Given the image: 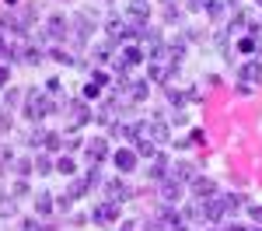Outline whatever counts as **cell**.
<instances>
[{
  "instance_id": "21",
  "label": "cell",
  "mask_w": 262,
  "mask_h": 231,
  "mask_svg": "<svg viewBox=\"0 0 262 231\" xmlns=\"http://www.w3.org/2000/svg\"><path fill=\"white\" fill-rule=\"evenodd\" d=\"M88 179H74V182H70V189H67V193H70V196H74V200H81V196H88Z\"/></svg>"
},
{
  "instance_id": "4",
  "label": "cell",
  "mask_w": 262,
  "mask_h": 231,
  "mask_svg": "<svg viewBox=\"0 0 262 231\" xmlns=\"http://www.w3.org/2000/svg\"><path fill=\"white\" fill-rule=\"evenodd\" d=\"M182 193H185V182H179L175 175H164L161 182H158V196H161V203H179Z\"/></svg>"
},
{
  "instance_id": "5",
  "label": "cell",
  "mask_w": 262,
  "mask_h": 231,
  "mask_svg": "<svg viewBox=\"0 0 262 231\" xmlns=\"http://www.w3.org/2000/svg\"><path fill=\"white\" fill-rule=\"evenodd\" d=\"M133 35H137V32H133V25H129V21H122V18L108 21V42H112V46H119V42L126 46Z\"/></svg>"
},
{
  "instance_id": "30",
  "label": "cell",
  "mask_w": 262,
  "mask_h": 231,
  "mask_svg": "<svg viewBox=\"0 0 262 231\" xmlns=\"http://www.w3.org/2000/svg\"><path fill=\"white\" fill-rule=\"evenodd\" d=\"M11 60H14V46H7L4 32H0V63H11Z\"/></svg>"
},
{
  "instance_id": "16",
  "label": "cell",
  "mask_w": 262,
  "mask_h": 231,
  "mask_svg": "<svg viewBox=\"0 0 262 231\" xmlns=\"http://www.w3.org/2000/svg\"><path fill=\"white\" fill-rule=\"evenodd\" d=\"M147 175H150V179H154V182H161L164 175H168V158H164L161 151H158V154H154V158H150V172H147Z\"/></svg>"
},
{
  "instance_id": "49",
  "label": "cell",
  "mask_w": 262,
  "mask_h": 231,
  "mask_svg": "<svg viewBox=\"0 0 262 231\" xmlns=\"http://www.w3.org/2000/svg\"><path fill=\"white\" fill-rule=\"evenodd\" d=\"M7 130H11V116H7V112H0V133H7Z\"/></svg>"
},
{
  "instance_id": "36",
  "label": "cell",
  "mask_w": 262,
  "mask_h": 231,
  "mask_svg": "<svg viewBox=\"0 0 262 231\" xmlns=\"http://www.w3.org/2000/svg\"><path fill=\"white\" fill-rule=\"evenodd\" d=\"M206 14H210V18L217 21V18L224 14V4H221V0H210V4H206Z\"/></svg>"
},
{
  "instance_id": "38",
  "label": "cell",
  "mask_w": 262,
  "mask_h": 231,
  "mask_svg": "<svg viewBox=\"0 0 262 231\" xmlns=\"http://www.w3.org/2000/svg\"><path fill=\"white\" fill-rule=\"evenodd\" d=\"M238 49H242V53H255V39H252V35L238 39Z\"/></svg>"
},
{
  "instance_id": "1",
  "label": "cell",
  "mask_w": 262,
  "mask_h": 231,
  "mask_svg": "<svg viewBox=\"0 0 262 231\" xmlns=\"http://www.w3.org/2000/svg\"><path fill=\"white\" fill-rule=\"evenodd\" d=\"M53 109H56V105H53V98H49V95H42L39 88H32V91L25 95V116H28L32 123H39L42 116H49Z\"/></svg>"
},
{
  "instance_id": "54",
  "label": "cell",
  "mask_w": 262,
  "mask_h": 231,
  "mask_svg": "<svg viewBox=\"0 0 262 231\" xmlns=\"http://www.w3.org/2000/svg\"><path fill=\"white\" fill-rule=\"evenodd\" d=\"M248 231H262V228H248Z\"/></svg>"
},
{
  "instance_id": "45",
  "label": "cell",
  "mask_w": 262,
  "mask_h": 231,
  "mask_svg": "<svg viewBox=\"0 0 262 231\" xmlns=\"http://www.w3.org/2000/svg\"><path fill=\"white\" fill-rule=\"evenodd\" d=\"M206 4H210V0H185L189 11H206Z\"/></svg>"
},
{
  "instance_id": "27",
  "label": "cell",
  "mask_w": 262,
  "mask_h": 231,
  "mask_svg": "<svg viewBox=\"0 0 262 231\" xmlns=\"http://www.w3.org/2000/svg\"><path fill=\"white\" fill-rule=\"evenodd\" d=\"M242 203H245L242 193H227V196H224V207H227V214H234V210L242 207Z\"/></svg>"
},
{
  "instance_id": "46",
  "label": "cell",
  "mask_w": 262,
  "mask_h": 231,
  "mask_svg": "<svg viewBox=\"0 0 262 231\" xmlns=\"http://www.w3.org/2000/svg\"><path fill=\"white\" fill-rule=\"evenodd\" d=\"M203 140H206V133H203V130H192V133H189V147H192V144H203Z\"/></svg>"
},
{
  "instance_id": "17",
  "label": "cell",
  "mask_w": 262,
  "mask_h": 231,
  "mask_svg": "<svg viewBox=\"0 0 262 231\" xmlns=\"http://www.w3.org/2000/svg\"><path fill=\"white\" fill-rule=\"evenodd\" d=\"M171 175L179 179V182H196L200 175H196V165H189V161H179V165H171Z\"/></svg>"
},
{
  "instance_id": "20",
  "label": "cell",
  "mask_w": 262,
  "mask_h": 231,
  "mask_svg": "<svg viewBox=\"0 0 262 231\" xmlns=\"http://www.w3.org/2000/svg\"><path fill=\"white\" fill-rule=\"evenodd\" d=\"M185 42H189V39H171V42H164V53L171 56V63H182V60H185Z\"/></svg>"
},
{
  "instance_id": "7",
  "label": "cell",
  "mask_w": 262,
  "mask_h": 231,
  "mask_svg": "<svg viewBox=\"0 0 262 231\" xmlns=\"http://www.w3.org/2000/svg\"><path fill=\"white\" fill-rule=\"evenodd\" d=\"M119 217V203H112V200H105V203H98V207L91 210V221L95 224H112Z\"/></svg>"
},
{
  "instance_id": "6",
  "label": "cell",
  "mask_w": 262,
  "mask_h": 231,
  "mask_svg": "<svg viewBox=\"0 0 262 231\" xmlns=\"http://www.w3.org/2000/svg\"><path fill=\"white\" fill-rule=\"evenodd\" d=\"M105 196H108V200H112V203H126V200H133V189L126 186V182H122V179H112V182H105Z\"/></svg>"
},
{
  "instance_id": "23",
  "label": "cell",
  "mask_w": 262,
  "mask_h": 231,
  "mask_svg": "<svg viewBox=\"0 0 262 231\" xmlns=\"http://www.w3.org/2000/svg\"><path fill=\"white\" fill-rule=\"evenodd\" d=\"M182 214H185V217H192V221H203V224H206V214H203V200H196V203H189V207L182 210Z\"/></svg>"
},
{
  "instance_id": "25",
  "label": "cell",
  "mask_w": 262,
  "mask_h": 231,
  "mask_svg": "<svg viewBox=\"0 0 262 231\" xmlns=\"http://www.w3.org/2000/svg\"><path fill=\"white\" fill-rule=\"evenodd\" d=\"M46 137H49V130H32V133H28V144L35 147V151H39V147H46Z\"/></svg>"
},
{
  "instance_id": "40",
  "label": "cell",
  "mask_w": 262,
  "mask_h": 231,
  "mask_svg": "<svg viewBox=\"0 0 262 231\" xmlns=\"http://www.w3.org/2000/svg\"><path fill=\"white\" fill-rule=\"evenodd\" d=\"M108 53H112V42H101L98 49H95V56H98V60H108Z\"/></svg>"
},
{
  "instance_id": "53",
  "label": "cell",
  "mask_w": 262,
  "mask_h": 231,
  "mask_svg": "<svg viewBox=\"0 0 262 231\" xmlns=\"http://www.w3.org/2000/svg\"><path fill=\"white\" fill-rule=\"evenodd\" d=\"M4 4H7V7H18V0H4Z\"/></svg>"
},
{
  "instance_id": "28",
  "label": "cell",
  "mask_w": 262,
  "mask_h": 231,
  "mask_svg": "<svg viewBox=\"0 0 262 231\" xmlns=\"http://www.w3.org/2000/svg\"><path fill=\"white\" fill-rule=\"evenodd\" d=\"M133 144H137V154H143V158H154L158 154V147L150 144V140H133Z\"/></svg>"
},
{
  "instance_id": "11",
  "label": "cell",
  "mask_w": 262,
  "mask_h": 231,
  "mask_svg": "<svg viewBox=\"0 0 262 231\" xmlns=\"http://www.w3.org/2000/svg\"><path fill=\"white\" fill-rule=\"evenodd\" d=\"M84 154H88L91 165H101V161L108 158V144H105V140H88V144H84Z\"/></svg>"
},
{
  "instance_id": "29",
  "label": "cell",
  "mask_w": 262,
  "mask_h": 231,
  "mask_svg": "<svg viewBox=\"0 0 262 231\" xmlns=\"http://www.w3.org/2000/svg\"><path fill=\"white\" fill-rule=\"evenodd\" d=\"M49 53H53V60H56V63H77L74 56H70V53H67V49H63V46H53Z\"/></svg>"
},
{
  "instance_id": "35",
  "label": "cell",
  "mask_w": 262,
  "mask_h": 231,
  "mask_svg": "<svg viewBox=\"0 0 262 231\" xmlns=\"http://www.w3.org/2000/svg\"><path fill=\"white\" fill-rule=\"evenodd\" d=\"M60 147H67L60 133H49V137H46V151H60Z\"/></svg>"
},
{
  "instance_id": "19",
  "label": "cell",
  "mask_w": 262,
  "mask_h": 231,
  "mask_svg": "<svg viewBox=\"0 0 262 231\" xmlns=\"http://www.w3.org/2000/svg\"><path fill=\"white\" fill-rule=\"evenodd\" d=\"M147 95H150V81H133L126 88V98H129V102H143Z\"/></svg>"
},
{
  "instance_id": "32",
  "label": "cell",
  "mask_w": 262,
  "mask_h": 231,
  "mask_svg": "<svg viewBox=\"0 0 262 231\" xmlns=\"http://www.w3.org/2000/svg\"><path fill=\"white\" fill-rule=\"evenodd\" d=\"M18 98H21L18 88H4V105H7V109H14V105H18Z\"/></svg>"
},
{
  "instance_id": "18",
  "label": "cell",
  "mask_w": 262,
  "mask_h": 231,
  "mask_svg": "<svg viewBox=\"0 0 262 231\" xmlns=\"http://www.w3.org/2000/svg\"><path fill=\"white\" fill-rule=\"evenodd\" d=\"M143 60H147V56H143L140 46H133V42L122 46V63H126V67H137V63H143Z\"/></svg>"
},
{
  "instance_id": "43",
  "label": "cell",
  "mask_w": 262,
  "mask_h": 231,
  "mask_svg": "<svg viewBox=\"0 0 262 231\" xmlns=\"http://www.w3.org/2000/svg\"><path fill=\"white\" fill-rule=\"evenodd\" d=\"M18 231H42V228H39V221L28 217V221H21V224H18Z\"/></svg>"
},
{
  "instance_id": "14",
  "label": "cell",
  "mask_w": 262,
  "mask_h": 231,
  "mask_svg": "<svg viewBox=\"0 0 262 231\" xmlns=\"http://www.w3.org/2000/svg\"><path fill=\"white\" fill-rule=\"evenodd\" d=\"M126 11H129L133 21H150V0H129Z\"/></svg>"
},
{
  "instance_id": "44",
  "label": "cell",
  "mask_w": 262,
  "mask_h": 231,
  "mask_svg": "<svg viewBox=\"0 0 262 231\" xmlns=\"http://www.w3.org/2000/svg\"><path fill=\"white\" fill-rule=\"evenodd\" d=\"M98 95H101V88H95L91 81L84 84V98H98Z\"/></svg>"
},
{
  "instance_id": "24",
  "label": "cell",
  "mask_w": 262,
  "mask_h": 231,
  "mask_svg": "<svg viewBox=\"0 0 262 231\" xmlns=\"http://www.w3.org/2000/svg\"><path fill=\"white\" fill-rule=\"evenodd\" d=\"M14 214H18L14 196H0V217H14Z\"/></svg>"
},
{
  "instance_id": "26",
  "label": "cell",
  "mask_w": 262,
  "mask_h": 231,
  "mask_svg": "<svg viewBox=\"0 0 262 231\" xmlns=\"http://www.w3.org/2000/svg\"><path fill=\"white\" fill-rule=\"evenodd\" d=\"M56 172H60V175H67V179H74V172H77L74 158H60V161H56Z\"/></svg>"
},
{
  "instance_id": "12",
  "label": "cell",
  "mask_w": 262,
  "mask_h": 231,
  "mask_svg": "<svg viewBox=\"0 0 262 231\" xmlns=\"http://www.w3.org/2000/svg\"><path fill=\"white\" fill-rule=\"evenodd\" d=\"M192 196H196V200H210V196H217V182L206 179V175H200V179L192 182Z\"/></svg>"
},
{
  "instance_id": "8",
  "label": "cell",
  "mask_w": 262,
  "mask_h": 231,
  "mask_svg": "<svg viewBox=\"0 0 262 231\" xmlns=\"http://www.w3.org/2000/svg\"><path fill=\"white\" fill-rule=\"evenodd\" d=\"M7 11H14V18H18V25L25 32L32 28V21L39 18V7H32V4H18V7H7Z\"/></svg>"
},
{
  "instance_id": "37",
  "label": "cell",
  "mask_w": 262,
  "mask_h": 231,
  "mask_svg": "<svg viewBox=\"0 0 262 231\" xmlns=\"http://www.w3.org/2000/svg\"><path fill=\"white\" fill-rule=\"evenodd\" d=\"M84 179H88V186H91V189H95V186H101V172H98V165H91V172H88Z\"/></svg>"
},
{
  "instance_id": "10",
  "label": "cell",
  "mask_w": 262,
  "mask_h": 231,
  "mask_svg": "<svg viewBox=\"0 0 262 231\" xmlns=\"http://www.w3.org/2000/svg\"><path fill=\"white\" fill-rule=\"evenodd\" d=\"M14 56H21V63H28V67H35V63L46 60V49L42 46H18Z\"/></svg>"
},
{
  "instance_id": "31",
  "label": "cell",
  "mask_w": 262,
  "mask_h": 231,
  "mask_svg": "<svg viewBox=\"0 0 262 231\" xmlns=\"http://www.w3.org/2000/svg\"><path fill=\"white\" fill-rule=\"evenodd\" d=\"M14 168H18V179H28V175L35 172V165H32V161H21V158H14Z\"/></svg>"
},
{
  "instance_id": "51",
  "label": "cell",
  "mask_w": 262,
  "mask_h": 231,
  "mask_svg": "<svg viewBox=\"0 0 262 231\" xmlns=\"http://www.w3.org/2000/svg\"><path fill=\"white\" fill-rule=\"evenodd\" d=\"M224 231H248V228H245V224H227Z\"/></svg>"
},
{
  "instance_id": "48",
  "label": "cell",
  "mask_w": 262,
  "mask_h": 231,
  "mask_svg": "<svg viewBox=\"0 0 262 231\" xmlns=\"http://www.w3.org/2000/svg\"><path fill=\"white\" fill-rule=\"evenodd\" d=\"M25 193H28V182H25V179H18V182H14V193H11V196H25Z\"/></svg>"
},
{
  "instance_id": "9",
  "label": "cell",
  "mask_w": 262,
  "mask_h": 231,
  "mask_svg": "<svg viewBox=\"0 0 262 231\" xmlns=\"http://www.w3.org/2000/svg\"><path fill=\"white\" fill-rule=\"evenodd\" d=\"M137 158H140V154H137V151H129V147H119V151L112 154V161H116L119 172H133V168H137Z\"/></svg>"
},
{
  "instance_id": "22",
  "label": "cell",
  "mask_w": 262,
  "mask_h": 231,
  "mask_svg": "<svg viewBox=\"0 0 262 231\" xmlns=\"http://www.w3.org/2000/svg\"><path fill=\"white\" fill-rule=\"evenodd\" d=\"M53 200H56L53 193H39V196H35V210H39V214H49V210H53Z\"/></svg>"
},
{
  "instance_id": "13",
  "label": "cell",
  "mask_w": 262,
  "mask_h": 231,
  "mask_svg": "<svg viewBox=\"0 0 262 231\" xmlns=\"http://www.w3.org/2000/svg\"><path fill=\"white\" fill-rule=\"evenodd\" d=\"M67 109H70V130H77V126H84L88 119H91V112H88L84 102H70Z\"/></svg>"
},
{
  "instance_id": "52",
  "label": "cell",
  "mask_w": 262,
  "mask_h": 231,
  "mask_svg": "<svg viewBox=\"0 0 262 231\" xmlns=\"http://www.w3.org/2000/svg\"><path fill=\"white\" fill-rule=\"evenodd\" d=\"M133 228H137V224H122V228H119V231H133Z\"/></svg>"
},
{
  "instance_id": "33",
  "label": "cell",
  "mask_w": 262,
  "mask_h": 231,
  "mask_svg": "<svg viewBox=\"0 0 262 231\" xmlns=\"http://www.w3.org/2000/svg\"><path fill=\"white\" fill-rule=\"evenodd\" d=\"M35 172H39V175H49V172H53V161H49L46 154H39V158H35Z\"/></svg>"
},
{
  "instance_id": "2",
  "label": "cell",
  "mask_w": 262,
  "mask_h": 231,
  "mask_svg": "<svg viewBox=\"0 0 262 231\" xmlns=\"http://www.w3.org/2000/svg\"><path fill=\"white\" fill-rule=\"evenodd\" d=\"M137 140H150L154 147L168 144V123L164 119H143V123H137Z\"/></svg>"
},
{
  "instance_id": "47",
  "label": "cell",
  "mask_w": 262,
  "mask_h": 231,
  "mask_svg": "<svg viewBox=\"0 0 262 231\" xmlns=\"http://www.w3.org/2000/svg\"><path fill=\"white\" fill-rule=\"evenodd\" d=\"M46 91H49V95H60V91H63V84L56 81V77H53V81H46Z\"/></svg>"
},
{
  "instance_id": "50",
  "label": "cell",
  "mask_w": 262,
  "mask_h": 231,
  "mask_svg": "<svg viewBox=\"0 0 262 231\" xmlns=\"http://www.w3.org/2000/svg\"><path fill=\"white\" fill-rule=\"evenodd\" d=\"M248 214H252L255 221H262V207H248Z\"/></svg>"
},
{
  "instance_id": "15",
  "label": "cell",
  "mask_w": 262,
  "mask_h": 231,
  "mask_svg": "<svg viewBox=\"0 0 262 231\" xmlns=\"http://www.w3.org/2000/svg\"><path fill=\"white\" fill-rule=\"evenodd\" d=\"M242 81H248V84L262 81V60H245L242 63Z\"/></svg>"
},
{
  "instance_id": "41",
  "label": "cell",
  "mask_w": 262,
  "mask_h": 231,
  "mask_svg": "<svg viewBox=\"0 0 262 231\" xmlns=\"http://www.w3.org/2000/svg\"><path fill=\"white\" fill-rule=\"evenodd\" d=\"M56 207H60V210H70V207H74V196H70V193H63L60 200H56Z\"/></svg>"
},
{
  "instance_id": "34",
  "label": "cell",
  "mask_w": 262,
  "mask_h": 231,
  "mask_svg": "<svg viewBox=\"0 0 262 231\" xmlns=\"http://www.w3.org/2000/svg\"><path fill=\"white\" fill-rule=\"evenodd\" d=\"M245 25H248V21H245V14L238 11V14H234V21H231V28H227V35H238V32H242Z\"/></svg>"
},
{
  "instance_id": "42",
  "label": "cell",
  "mask_w": 262,
  "mask_h": 231,
  "mask_svg": "<svg viewBox=\"0 0 262 231\" xmlns=\"http://www.w3.org/2000/svg\"><path fill=\"white\" fill-rule=\"evenodd\" d=\"M7 81H11V70H7V63H0V91L7 88Z\"/></svg>"
},
{
  "instance_id": "55",
  "label": "cell",
  "mask_w": 262,
  "mask_h": 231,
  "mask_svg": "<svg viewBox=\"0 0 262 231\" xmlns=\"http://www.w3.org/2000/svg\"><path fill=\"white\" fill-rule=\"evenodd\" d=\"M259 4H262V0H259Z\"/></svg>"
},
{
  "instance_id": "3",
  "label": "cell",
  "mask_w": 262,
  "mask_h": 231,
  "mask_svg": "<svg viewBox=\"0 0 262 231\" xmlns=\"http://www.w3.org/2000/svg\"><path fill=\"white\" fill-rule=\"evenodd\" d=\"M70 28H74V25H70V21H67V14H53V18L46 21V28H42L39 32V39L46 42H63L67 39V35H70Z\"/></svg>"
},
{
  "instance_id": "39",
  "label": "cell",
  "mask_w": 262,
  "mask_h": 231,
  "mask_svg": "<svg viewBox=\"0 0 262 231\" xmlns=\"http://www.w3.org/2000/svg\"><path fill=\"white\" fill-rule=\"evenodd\" d=\"M91 84H95V88H105V84H108L105 70H91Z\"/></svg>"
}]
</instances>
